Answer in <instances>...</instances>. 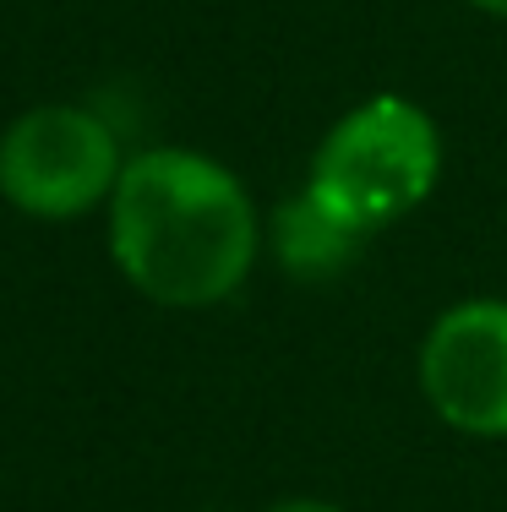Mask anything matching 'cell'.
Here are the masks:
<instances>
[{"label":"cell","mask_w":507,"mask_h":512,"mask_svg":"<svg viewBox=\"0 0 507 512\" xmlns=\"http://www.w3.org/2000/svg\"><path fill=\"white\" fill-rule=\"evenodd\" d=\"M442 137L437 120L404 93H377L333 120V131L311 153L306 191L349 229H377L409 218L437 191Z\"/></svg>","instance_id":"cell-2"},{"label":"cell","mask_w":507,"mask_h":512,"mask_svg":"<svg viewBox=\"0 0 507 512\" xmlns=\"http://www.w3.org/2000/svg\"><path fill=\"white\" fill-rule=\"evenodd\" d=\"M262 235H268L279 267H284V273H295V278H333V273H344V267L355 262L360 240H366L360 229H349L338 213H328V207L311 197L306 186H300L289 202L273 207V218H268Z\"/></svg>","instance_id":"cell-5"},{"label":"cell","mask_w":507,"mask_h":512,"mask_svg":"<svg viewBox=\"0 0 507 512\" xmlns=\"http://www.w3.org/2000/svg\"><path fill=\"white\" fill-rule=\"evenodd\" d=\"M262 218L235 169L197 148L126 158L110 197V256L131 289L169 311L224 306L251 278Z\"/></svg>","instance_id":"cell-1"},{"label":"cell","mask_w":507,"mask_h":512,"mask_svg":"<svg viewBox=\"0 0 507 512\" xmlns=\"http://www.w3.org/2000/svg\"><path fill=\"white\" fill-rule=\"evenodd\" d=\"M120 169H126V153H120L115 126L82 104L22 109L0 131V197L44 224L110 207Z\"/></svg>","instance_id":"cell-3"},{"label":"cell","mask_w":507,"mask_h":512,"mask_svg":"<svg viewBox=\"0 0 507 512\" xmlns=\"http://www.w3.org/2000/svg\"><path fill=\"white\" fill-rule=\"evenodd\" d=\"M420 393L442 425L480 442L507 436V300H458L420 344Z\"/></svg>","instance_id":"cell-4"},{"label":"cell","mask_w":507,"mask_h":512,"mask_svg":"<svg viewBox=\"0 0 507 512\" xmlns=\"http://www.w3.org/2000/svg\"><path fill=\"white\" fill-rule=\"evenodd\" d=\"M475 11H486V17H507V0H469Z\"/></svg>","instance_id":"cell-7"},{"label":"cell","mask_w":507,"mask_h":512,"mask_svg":"<svg viewBox=\"0 0 507 512\" xmlns=\"http://www.w3.org/2000/svg\"><path fill=\"white\" fill-rule=\"evenodd\" d=\"M268 512H344V507L322 502V496H289V502H273Z\"/></svg>","instance_id":"cell-6"}]
</instances>
